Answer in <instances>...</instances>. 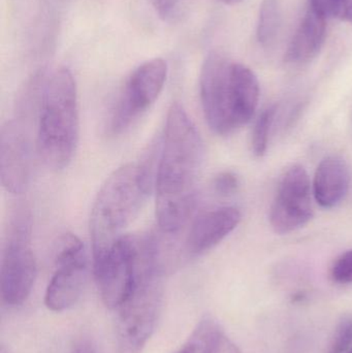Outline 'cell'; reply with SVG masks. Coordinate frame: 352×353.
Wrapping results in <instances>:
<instances>
[{
	"label": "cell",
	"mask_w": 352,
	"mask_h": 353,
	"mask_svg": "<svg viewBox=\"0 0 352 353\" xmlns=\"http://www.w3.org/2000/svg\"><path fill=\"white\" fill-rule=\"evenodd\" d=\"M155 176L156 218L167 234L179 232L196 205V184L204 161V145L184 108L175 103L167 114Z\"/></svg>",
	"instance_id": "6da1fadb"
},
{
	"label": "cell",
	"mask_w": 352,
	"mask_h": 353,
	"mask_svg": "<svg viewBox=\"0 0 352 353\" xmlns=\"http://www.w3.org/2000/svg\"><path fill=\"white\" fill-rule=\"evenodd\" d=\"M313 217L311 183L302 165H291L281 176L270 211L276 234H287L305 226Z\"/></svg>",
	"instance_id": "9c48e42d"
},
{
	"label": "cell",
	"mask_w": 352,
	"mask_h": 353,
	"mask_svg": "<svg viewBox=\"0 0 352 353\" xmlns=\"http://www.w3.org/2000/svg\"><path fill=\"white\" fill-rule=\"evenodd\" d=\"M161 303V274H153L141 279L130 298L117 309L116 342L118 352H143L154 333Z\"/></svg>",
	"instance_id": "52a82bcc"
},
{
	"label": "cell",
	"mask_w": 352,
	"mask_h": 353,
	"mask_svg": "<svg viewBox=\"0 0 352 353\" xmlns=\"http://www.w3.org/2000/svg\"><path fill=\"white\" fill-rule=\"evenodd\" d=\"M277 108L269 107L256 119L252 130L251 150L254 157H265L268 150L269 136L276 115Z\"/></svg>",
	"instance_id": "e0dca14e"
},
{
	"label": "cell",
	"mask_w": 352,
	"mask_h": 353,
	"mask_svg": "<svg viewBox=\"0 0 352 353\" xmlns=\"http://www.w3.org/2000/svg\"><path fill=\"white\" fill-rule=\"evenodd\" d=\"M327 37V19L308 6L285 52L284 61L291 65H305L318 57Z\"/></svg>",
	"instance_id": "4fadbf2b"
},
{
	"label": "cell",
	"mask_w": 352,
	"mask_h": 353,
	"mask_svg": "<svg viewBox=\"0 0 352 353\" xmlns=\"http://www.w3.org/2000/svg\"><path fill=\"white\" fill-rule=\"evenodd\" d=\"M241 213L234 207L217 208L194 219L186 239V249L198 255L214 248L237 228Z\"/></svg>",
	"instance_id": "7c38bea8"
},
{
	"label": "cell",
	"mask_w": 352,
	"mask_h": 353,
	"mask_svg": "<svg viewBox=\"0 0 352 353\" xmlns=\"http://www.w3.org/2000/svg\"><path fill=\"white\" fill-rule=\"evenodd\" d=\"M227 353H241L238 350V348L235 345H231L229 350H227Z\"/></svg>",
	"instance_id": "cb8c5ba5"
},
{
	"label": "cell",
	"mask_w": 352,
	"mask_h": 353,
	"mask_svg": "<svg viewBox=\"0 0 352 353\" xmlns=\"http://www.w3.org/2000/svg\"><path fill=\"white\" fill-rule=\"evenodd\" d=\"M151 159L119 168L99 190L90 217L93 259L124 236V230L140 212L153 185Z\"/></svg>",
	"instance_id": "277c9868"
},
{
	"label": "cell",
	"mask_w": 352,
	"mask_h": 353,
	"mask_svg": "<svg viewBox=\"0 0 352 353\" xmlns=\"http://www.w3.org/2000/svg\"><path fill=\"white\" fill-rule=\"evenodd\" d=\"M31 172L30 143L16 121L4 124L0 132V176L4 188L21 194L28 186Z\"/></svg>",
	"instance_id": "30bf717a"
},
{
	"label": "cell",
	"mask_w": 352,
	"mask_h": 353,
	"mask_svg": "<svg viewBox=\"0 0 352 353\" xmlns=\"http://www.w3.org/2000/svg\"><path fill=\"white\" fill-rule=\"evenodd\" d=\"M331 278L337 284L352 283V249L342 253L331 268Z\"/></svg>",
	"instance_id": "44dd1931"
},
{
	"label": "cell",
	"mask_w": 352,
	"mask_h": 353,
	"mask_svg": "<svg viewBox=\"0 0 352 353\" xmlns=\"http://www.w3.org/2000/svg\"><path fill=\"white\" fill-rule=\"evenodd\" d=\"M200 101L211 130L227 136L251 121L260 101L258 77L244 64L212 52L203 64Z\"/></svg>",
	"instance_id": "7a4b0ae2"
},
{
	"label": "cell",
	"mask_w": 352,
	"mask_h": 353,
	"mask_svg": "<svg viewBox=\"0 0 352 353\" xmlns=\"http://www.w3.org/2000/svg\"><path fill=\"white\" fill-rule=\"evenodd\" d=\"M346 353H352V350H349V352H347Z\"/></svg>",
	"instance_id": "484cf974"
},
{
	"label": "cell",
	"mask_w": 352,
	"mask_h": 353,
	"mask_svg": "<svg viewBox=\"0 0 352 353\" xmlns=\"http://www.w3.org/2000/svg\"><path fill=\"white\" fill-rule=\"evenodd\" d=\"M351 184V174L346 161L339 155L322 159L316 169L313 180L315 201L326 209H332L342 203Z\"/></svg>",
	"instance_id": "5bb4252c"
},
{
	"label": "cell",
	"mask_w": 352,
	"mask_h": 353,
	"mask_svg": "<svg viewBox=\"0 0 352 353\" xmlns=\"http://www.w3.org/2000/svg\"><path fill=\"white\" fill-rule=\"evenodd\" d=\"M37 278V261L31 248L28 209L17 205L8 218L0 269V294L4 304L21 306L30 296Z\"/></svg>",
	"instance_id": "8992f818"
},
{
	"label": "cell",
	"mask_w": 352,
	"mask_h": 353,
	"mask_svg": "<svg viewBox=\"0 0 352 353\" xmlns=\"http://www.w3.org/2000/svg\"><path fill=\"white\" fill-rule=\"evenodd\" d=\"M41 114L37 147L45 165L54 171L65 169L79 141L76 81L66 68L37 72Z\"/></svg>",
	"instance_id": "3957f363"
},
{
	"label": "cell",
	"mask_w": 352,
	"mask_h": 353,
	"mask_svg": "<svg viewBox=\"0 0 352 353\" xmlns=\"http://www.w3.org/2000/svg\"><path fill=\"white\" fill-rule=\"evenodd\" d=\"M225 341L220 325L211 317H205L175 353H220Z\"/></svg>",
	"instance_id": "9a60e30c"
},
{
	"label": "cell",
	"mask_w": 352,
	"mask_h": 353,
	"mask_svg": "<svg viewBox=\"0 0 352 353\" xmlns=\"http://www.w3.org/2000/svg\"><path fill=\"white\" fill-rule=\"evenodd\" d=\"M282 23L280 0H262L258 14V41L264 47H271L276 41Z\"/></svg>",
	"instance_id": "2e32d148"
},
{
	"label": "cell",
	"mask_w": 352,
	"mask_h": 353,
	"mask_svg": "<svg viewBox=\"0 0 352 353\" xmlns=\"http://www.w3.org/2000/svg\"><path fill=\"white\" fill-rule=\"evenodd\" d=\"M159 18L167 22L180 20L187 12L190 0H149Z\"/></svg>",
	"instance_id": "ffe728a7"
},
{
	"label": "cell",
	"mask_w": 352,
	"mask_h": 353,
	"mask_svg": "<svg viewBox=\"0 0 352 353\" xmlns=\"http://www.w3.org/2000/svg\"><path fill=\"white\" fill-rule=\"evenodd\" d=\"M93 261L101 300L112 310L130 298L143 276L163 265L156 240L145 234L122 236Z\"/></svg>",
	"instance_id": "5b68a950"
},
{
	"label": "cell",
	"mask_w": 352,
	"mask_h": 353,
	"mask_svg": "<svg viewBox=\"0 0 352 353\" xmlns=\"http://www.w3.org/2000/svg\"><path fill=\"white\" fill-rule=\"evenodd\" d=\"M76 353H88V352H87L86 350H78V352H76Z\"/></svg>",
	"instance_id": "d4e9b609"
},
{
	"label": "cell",
	"mask_w": 352,
	"mask_h": 353,
	"mask_svg": "<svg viewBox=\"0 0 352 353\" xmlns=\"http://www.w3.org/2000/svg\"><path fill=\"white\" fill-rule=\"evenodd\" d=\"M352 345V315H345L337 323L326 353H346Z\"/></svg>",
	"instance_id": "d6986e66"
},
{
	"label": "cell",
	"mask_w": 352,
	"mask_h": 353,
	"mask_svg": "<svg viewBox=\"0 0 352 353\" xmlns=\"http://www.w3.org/2000/svg\"><path fill=\"white\" fill-rule=\"evenodd\" d=\"M167 74V62L161 58L149 60L132 72L112 113L109 128L112 134L125 132L155 103L165 86Z\"/></svg>",
	"instance_id": "ba28073f"
},
{
	"label": "cell",
	"mask_w": 352,
	"mask_h": 353,
	"mask_svg": "<svg viewBox=\"0 0 352 353\" xmlns=\"http://www.w3.org/2000/svg\"><path fill=\"white\" fill-rule=\"evenodd\" d=\"M309 6L327 20L352 21V0H310Z\"/></svg>",
	"instance_id": "ac0fdd59"
},
{
	"label": "cell",
	"mask_w": 352,
	"mask_h": 353,
	"mask_svg": "<svg viewBox=\"0 0 352 353\" xmlns=\"http://www.w3.org/2000/svg\"><path fill=\"white\" fill-rule=\"evenodd\" d=\"M56 269L45 294V305L53 312H62L74 306L88 276L86 251L74 256L55 261Z\"/></svg>",
	"instance_id": "8fae6325"
},
{
	"label": "cell",
	"mask_w": 352,
	"mask_h": 353,
	"mask_svg": "<svg viewBox=\"0 0 352 353\" xmlns=\"http://www.w3.org/2000/svg\"><path fill=\"white\" fill-rule=\"evenodd\" d=\"M212 186L219 196H231L239 189V178L233 172H222L213 179Z\"/></svg>",
	"instance_id": "7402d4cb"
},
{
	"label": "cell",
	"mask_w": 352,
	"mask_h": 353,
	"mask_svg": "<svg viewBox=\"0 0 352 353\" xmlns=\"http://www.w3.org/2000/svg\"><path fill=\"white\" fill-rule=\"evenodd\" d=\"M222 3L227 4V6H235V4L240 3L243 0H219Z\"/></svg>",
	"instance_id": "603a6c76"
}]
</instances>
